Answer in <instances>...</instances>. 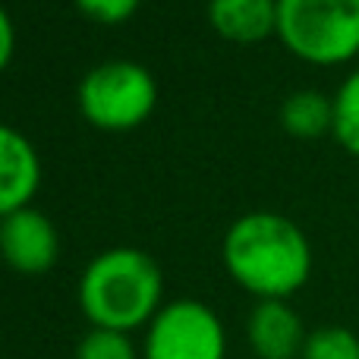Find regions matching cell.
I'll list each match as a JSON object with an SVG mask.
<instances>
[{
    "instance_id": "obj_4",
    "label": "cell",
    "mask_w": 359,
    "mask_h": 359,
    "mask_svg": "<svg viewBox=\"0 0 359 359\" xmlns=\"http://www.w3.org/2000/svg\"><path fill=\"white\" fill-rule=\"evenodd\" d=\"M158 86L145 67L111 60L95 67L79 86L82 117L98 130H133L155 111Z\"/></svg>"
},
{
    "instance_id": "obj_13",
    "label": "cell",
    "mask_w": 359,
    "mask_h": 359,
    "mask_svg": "<svg viewBox=\"0 0 359 359\" xmlns=\"http://www.w3.org/2000/svg\"><path fill=\"white\" fill-rule=\"evenodd\" d=\"M76 359H136L130 337L123 331H107V328H92L82 337Z\"/></svg>"
},
{
    "instance_id": "obj_6",
    "label": "cell",
    "mask_w": 359,
    "mask_h": 359,
    "mask_svg": "<svg viewBox=\"0 0 359 359\" xmlns=\"http://www.w3.org/2000/svg\"><path fill=\"white\" fill-rule=\"evenodd\" d=\"M57 230L41 211L19 208L0 217V252L19 274H44L57 262Z\"/></svg>"
},
{
    "instance_id": "obj_5",
    "label": "cell",
    "mask_w": 359,
    "mask_h": 359,
    "mask_svg": "<svg viewBox=\"0 0 359 359\" xmlns=\"http://www.w3.org/2000/svg\"><path fill=\"white\" fill-rule=\"evenodd\" d=\"M224 350L221 318L196 299L158 309L145 337V359H224Z\"/></svg>"
},
{
    "instance_id": "obj_1",
    "label": "cell",
    "mask_w": 359,
    "mask_h": 359,
    "mask_svg": "<svg viewBox=\"0 0 359 359\" xmlns=\"http://www.w3.org/2000/svg\"><path fill=\"white\" fill-rule=\"evenodd\" d=\"M224 265L249 293L262 299H284L309 280L312 249L290 217L255 211L227 230Z\"/></svg>"
},
{
    "instance_id": "obj_9",
    "label": "cell",
    "mask_w": 359,
    "mask_h": 359,
    "mask_svg": "<svg viewBox=\"0 0 359 359\" xmlns=\"http://www.w3.org/2000/svg\"><path fill=\"white\" fill-rule=\"evenodd\" d=\"M208 19L227 41L255 44L278 32V0H211Z\"/></svg>"
},
{
    "instance_id": "obj_10",
    "label": "cell",
    "mask_w": 359,
    "mask_h": 359,
    "mask_svg": "<svg viewBox=\"0 0 359 359\" xmlns=\"http://www.w3.org/2000/svg\"><path fill=\"white\" fill-rule=\"evenodd\" d=\"M280 123L290 136L316 139L334 126V101H328L322 92H297L284 101L280 107Z\"/></svg>"
},
{
    "instance_id": "obj_3",
    "label": "cell",
    "mask_w": 359,
    "mask_h": 359,
    "mask_svg": "<svg viewBox=\"0 0 359 359\" xmlns=\"http://www.w3.org/2000/svg\"><path fill=\"white\" fill-rule=\"evenodd\" d=\"M278 35L309 63H347L359 54V0H278Z\"/></svg>"
},
{
    "instance_id": "obj_11",
    "label": "cell",
    "mask_w": 359,
    "mask_h": 359,
    "mask_svg": "<svg viewBox=\"0 0 359 359\" xmlns=\"http://www.w3.org/2000/svg\"><path fill=\"white\" fill-rule=\"evenodd\" d=\"M334 136L350 155L359 158V69L344 79L334 95Z\"/></svg>"
},
{
    "instance_id": "obj_8",
    "label": "cell",
    "mask_w": 359,
    "mask_h": 359,
    "mask_svg": "<svg viewBox=\"0 0 359 359\" xmlns=\"http://www.w3.org/2000/svg\"><path fill=\"white\" fill-rule=\"evenodd\" d=\"M249 344L259 359H293L306 347L303 322L284 299H262L249 316Z\"/></svg>"
},
{
    "instance_id": "obj_14",
    "label": "cell",
    "mask_w": 359,
    "mask_h": 359,
    "mask_svg": "<svg viewBox=\"0 0 359 359\" xmlns=\"http://www.w3.org/2000/svg\"><path fill=\"white\" fill-rule=\"evenodd\" d=\"M86 16L98 19V22H123L136 13L142 0H76Z\"/></svg>"
},
{
    "instance_id": "obj_2",
    "label": "cell",
    "mask_w": 359,
    "mask_h": 359,
    "mask_svg": "<svg viewBox=\"0 0 359 359\" xmlns=\"http://www.w3.org/2000/svg\"><path fill=\"white\" fill-rule=\"evenodd\" d=\"M164 280L145 252L130 246L107 249L86 268L79 280V303L95 328L133 331L158 316Z\"/></svg>"
},
{
    "instance_id": "obj_7",
    "label": "cell",
    "mask_w": 359,
    "mask_h": 359,
    "mask_svg": "<svg viewBox=\"0 0 359 359\" xmlns=\"http://www.w3.org/2000/svg\"><path fill=\"white\" fill-rule=\"evenodd\" d=\"M38 183H41V164L32 142L13 126L0 123V217L29 208Z\"/></svg>"
},
{
    "instance_id": "obj_12",
    "label": "cell",
    "mask_w": 359,
    "mask_h": 359,
    "mask_svg": "<svg viewBox=\"0 0 359 359\" xmlns=\"http://www.w3.org/2000/svg\"><path fill=\"white\" fill-rule=\"evenodd\" d=\"M303 359H359V337L350 328H318L306 337Z\"/></svg>"
},
{
    "instance_id": "obj_15",
    "label": "cell",
    "mask_w": 359,
    "mask_h": 359,
    "mask_svg": "<svg viewBox=\"0 0 359 359\" xmlns=\"http://www.w3.org/2000/svg\"><path fill=\"white\" fill-rule=\"evenodd\" d=\"M13 44H16V32H13V22H10V16H6V10L0 6V73H4V67L13 57Z\"/></svg>"
}]
</instances>
